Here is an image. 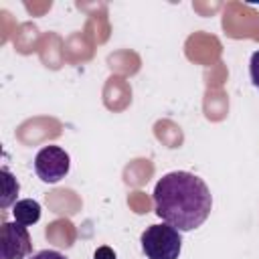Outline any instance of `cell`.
Returning <instances> with one entry per match:
<instances>
[{
  "label": "cell",
  "mask_w": 259,
  "mask_h": 259,
  "mask_svg": "<svg viewBox=\"0 0 259 259\" xmlns=\"http://www.w3.org/2000/svg\"><path fill=\"white\" fill-rule=\"evenodd\" d=\"M249 77H251V83L259 89V51H255L251 55V61H249Z\"/></svg>",
  "instance_id": "52a82bcc"
},
{
  "label": "cell",
  "mask_w": 259,
  "mask_h": 259,
  "mask_svg": "<svg viewBox=\"0 0 259 259\" xmlns=\"http://www.w3.org/2000/svg\"><path fill=\"white\" fill-rule=\"evenodd\" d=\"M14 221L22 227H32L40 219V204L34 198H22L12 204Z\"/></svg>",
  "instance_id": "5b68a950"
},
{
  "label": "cell",
  "mask_w": 259,
  "mask_h": 259,
  "mask_svg": "<svg viewBox=\"0 0 259 259\" xmlns=\"http://www.w3.org/2000/svg\"><path fill=\"white\" fill-rule=\"evenodd\" d=\"M140 243L148 259H178L182 251V235L168 223L150 225L142 233Z\"/></svg>",
  "instance_id": "7a4b0ae2"
},
{
  "label": "cell",
  "mask_w": 259,
  "mask_h": 259,
  "mask_svg": "<svg viewBox=\"0 0 259 259\" xmlns=\"http://www.w3.org/2000/svg\"><path fill=\"white\" fill-rule=\"evenodd\" d=\"M28 259H67V257H65L63 253L55 251V249H42V251H38V253L30 255Z\"/></svg>",
  "instance_id": "ba28073f"
},
{
  "label": "cell",
  "mask_w": 259,
  "mask_h": 259,
  "mask_svg": "<svg viewBox=\"0 0 259 259\" xmlns=\"http://www.w3.org/2000/svg\"><path fill=\"white\" fill-rule=\"evenodd\" d=\"M71 158L61 146H45L34 156V172L47 184H57L69 174Z\"/></svg>",
  "instance_id": "3957f363"
},
{
  "label": "cell",
  "mask_w": 259,
  "mask_h": 259,
  "mask_svg": "<svg viewBox=\"0 0 259 259\" xmlns=\"http://www.w3.org/2000/svg\"><path fill=\"white\" fill-rule=\"evenodd\" d=\"M32 251L30 235L28 229L14 223L4 221L2 223V233H0V253L2 259H24Z\"/></svg>",
  "instance_id": "277c9868"
},
{
  "label": "cell",
  "mask_w": 259,
  "mask_h": 259,
  "mask_svg": "<svg viewBox=\"0 0 259 259\" xmlns=\"http://www.w3.org/2000/svg\"><path fill=\"white\" fill-rule=\"evenodd\" d=\"M154 208L164 223L178 229L180 233H188L198 229L208 219L212 194L200 176L174 170L156 182Z\"/></svg>",
  "instance_id": "6da1fadb"
},
{
  "label": "cell",
  "mask_w": 259,
  "mask_h": 259,
  "mask_svg": "<svg viewBox=\"0 0 259 259\" xmlns=\"http://www.w3.org/2000/svg\"><path fill=\"white\" fill-rule=\"evenodd\" d=\"M18 190H20L18 180L12 176V172L6 166H2V200H0V206L8 208L10 204H14L16 196H18Z\"/></svg>",
  "instance_id": "8992f818"
},
{
  "label": "cell",
  "mask_w": 259,
  "mask_h": 259,
  "mask_svg": "<svg viewBox=\"0 0 259 259\" xmlns=\"http://www.w3.org/2000/svg\"><path fill=\"white\" fill-rule=\"evenodd\" d=\"M93 259H117V257H115V251H113L111 247L103 245V247H99V249L93 253Z\"/></svg>",
  "instance_id": "9c48e42d"
}]
</instances>
